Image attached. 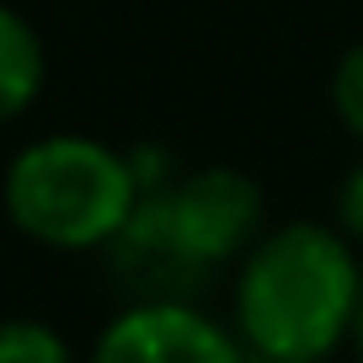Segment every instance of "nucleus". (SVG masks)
Here are the masks:
<instances>
[{"label": "nucleus", "instance_id": "nucleus-1", "mask_svg": "<svg viewBox=\"0 0 363 363\" xmlns=\"http://www.w3.org/2000/svg\"><path fill=\"white\" fill-rule=\"evenodd\" d=\"M363 305V251L331 219L267 225L230 267V326L251 363H331Z\"/></svg>", "mask_w": 363, "mask_h": 363}, {"label": "nucleus", "instance_id": "nucleus-2", "mask_svg": "<svg viewBox=\"0 0 363 363\" xmlns=\"http://www.w3.org/2000/svg\"><path fill=\"white\" fill-rule=\"evenodd\" d=\"M267 230V193L240 166H182L166 187L139 193L134 219L107 246L134 294L193 299L208 278H230Z\"/></svg>", "mask_w": 363, "mask_h": 363}, {"label": "nucleus", "instance_id": "nucleus-3", "mask_svg": "<svg viewBox=\"0 0 363 363\" xmlns=\"http://www.w3.org/2000/svg\"><path fill=\"white\" fill-rule=\"evenodd\" d=\"M139 177L123 145L75 128H54L27 145L0 171V208L22 240L65 257H91L113 246L139 208Z\"/></svg>", "mask_w": 363, "mask_h": 363}, {"label": "nucleus", "instance_id": "nucleus-4", "mask_svg": "<svg viewBox=\"0 0 363 363\" xmlns=\"http://www.w3.org/2000/svg\"><path fill=\"white\" fill-rule=\"evenodd\" d=\"M86 363H251L235 326L198 299L134 294L102 320Z\"/></svg>", "mask_w": 363, "mask_h": 363}, {"label": "nucleus", "instance_id": "nucleus-5", "mask_svg": "<svg viewBox=\"0 0 363 363\" xmlns=\"http://www.w3.org/2000/svg\"><path fill=\"white\" fill-rule=\"evenodd\" d=\"M43 86H48L43 33H38L16 6L0 0V128L33 113V107L43 102Z\"/></svg>", "mask_w": 363, "mask_h": 363}, {"label": "nucleus", "instance_id": "nucleus-6", "mask_svg": "<svg viewBox=\"0 0 363 363\" xmlns=\"http://www.w3.org/2000/svg\"><path fill=\"white\" fill-rule=\"evenodd\" d=\"M0 363H86L59 326L38 315H6L0 320Z\"/></svg>", "mask_w": 363, "mask_h": 363}, {"label": "nucleus", "instance_id": "nucleus-7", "mask_svg": "<svg viewBox=\"0 0 363 363\" xmlns=\"http://www.w3.org/2000/svg\"><path fill=\"white\" fill-rule=\"evenodd\" d=\"M326 102H331V118L342 123V134L363 150V38H352L337 54L326 80Z\"/></svg>", "mask_w": 363, "mask_h": 363}, {"label": "nucleus", "instance_id": "nucleus-8", "mask_svg": "<svg viewBox=\"0 0 363 363\" xmlns=\"http://www.w3.org/2000/svg\"><path fill=\"white\" fill-rule=\"evenodd\" d=\"M331 225H337L342 235L363 251V150H358V160H352V166L342 171V182H337V198H331Z\"/></svg>", "mask_w": 363, "mask_h": 363}, {"label": "nucleus", "instance_id": "nucleus-9", "mask_svg": "<svg viewBox=\"0 0 363 363\" xmlns=\"http://www.w3.org/2000/svg\"><path fill=\"white\" fill-rule=\"evenodd\" d=\"M347 352L363 363V305H358V320H352V337H347Z\"/></svg>", "mask_w": 363, "mask_h": 363}]
</instances>
